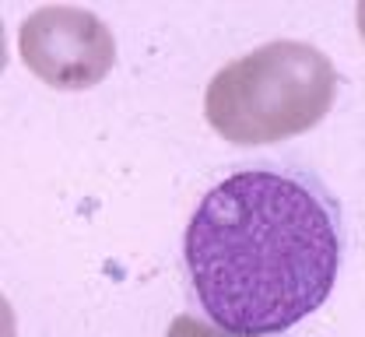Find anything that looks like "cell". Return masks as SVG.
I'll return each mask as SVG.
<instances>
[{
	"label": "cell",
	"instance_id": "277c9868",
	"mask_svg": "<svg viewBox=\"0 0 365 337\" xmlns=\"http://www.w3.org/2000/svg\"><path fill=\"white\" fill-rule=\"evenodd\" d=\"M359 28H362V39H365V4H359Z\"/></svg>",
	"mask_w": 365,
	"mask_h": 337
},
{
	"label": "cell",
	"instance_id": "7a4b0ae2",
	"mask_svg": "<svg viewBox=\"0 0 365 337\" xmlns=\"http://www.w3.org/2000/svg\"><path fill=\"white\" fill-rule=\"evenodd\" d=\"M337 95L330 56L309 43L277 39L225 63L207 92L204 116L228 145H274L313 130Z\"/></svg>",
	"mask_w": 365,
	"mask_h": 337
},
{
	"label": "cell",
	"instance_id": "3957f363",
	"mask_svg": "<svg viewBox=\"0 0 365 337\" xmlns=\"http://www.w3.org/2000/svg\"><path fill=\"white\" fill-rule=\"evenodd\" d=\"M21 63L60 92L98 85L116 63V39L109 25L85 7L49 4L32 11L18 28Z\"/></svg>",
	"mask_w": 365,
	"mask_h": 337
},
{
	"label": "cell",
	"instance_id": "6da1fadb",
	"mask_svg": "<svg viewBox=\"0 0 365 337\" xmlns=\"http://www.w3.org/2000/svg\"><path fill=\"white\" fill-rule=\"evenodd\" d=\"M341 211L317 176L250 165L197 204L182 260L200 309L228 334L271 337L334 291L341 271Z\"/></svg>",
	"mask_w": 365,
	"mask_h": 337
}]
</instances>
